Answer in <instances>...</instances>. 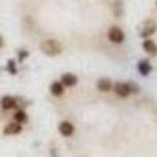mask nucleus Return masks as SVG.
Listing matches in <instances>:
<instances>
[{
	"label": "nucleus",
	"mask_w": 157,
	"mask_h": 157,
	"mask_svg": "<svg viewBox=\"0 0 157 157\" xmlns=\"http://www.w3.org/2000/svg\"><path fill=\"white\" fill-rule=\"evenodd\" d=\"M137 69H138V72H140L141 75H149V72L152 71L151 63H149L148 60H140L138 64H137Z\"/></svg>",
	"instance_id": "obj_11"
},
{
	"label": "nucleus",
	"mask_w": 157,
	"mask_h": 157,
	"mask_svg": "<svg viewBox=\"0 0 157 157\" xmlns=\"http://www.w3.org/2000/svg\"><path fill=\"white\" fill-rule=\"evenodd\" d=\"M3 44H5V41H3V36H2V35H0V49H2V47H3Z\"/></svg>",
	"instance_id": "obj_16"
},
{
	"label": "nucleus",
	"mask_w": 157,
	"mask_h": 157,
	"mask_svg": "<svg viewBox=\"0 0 157 157\" xmlns=\"http://www.w3.org/2000/svg\"><path fill=\"white\" fill-rule=\"evenodd\" d=\"M14 121H16V123H21V124H24L25 121H27V113H25V110H22V109L16 110V113H14Z\"/></svg>",
	"instance_id": "obj_13"
},
{
	"label": "nucleus",
	"mask_w": 157,
	"mask_h": 157,
	"mask_svg": "<svg viewBox=\"0 0 157 157\" xmlns=\"http://www.w3.org/2000/svg\"><path fill=\"white\" fill-rule=\"evenodd\" d=\"M98 90L99 91H102V93H107V91H110V90H113V83H112V80L110 78H99L98 80Z\"/></svg>",
	"instance_id": "obj_10"
},
{
	"label": "nucleus",
	"mask_w": 157,
	"mask_h": 157,
	"mask_svg": "<svg viewBox=\"0 0 157 157\" xmlns=\"http://www.w3.org/2000/svg\"><path fill=\"white\" fill-rule=\"evenodd\" d=\"M141 47H143V50H145L146 54H149V55H155V54H157V44L152 41V39H145V41H143V44H141Z\"/></svg>",
	"instance_id": "obj_9"
},
{
	"label": "nucleus",
	"mask_w": 157,
	"mask_h": 157,
	"mask_svg": "<svg viewBox=\"0 0 157 157\" xmlns=\"http://www.w3.org/2000/svg\"><path fill=\"white\" fill-rule=\"evenodd\" d=\"M155 32H157V24L149 19V21H146L145 24H143V29H141V32H140V36L146 39V38L152 36Z\"/></svg>",
	"instance_id": "obj_3"
},
{
	"label": "nucleus",
	"mask_w": 157,
	"mask_h": 157,
	"mask_svg": "<svg viewBox=\"0 0 157 157\" xmlns=\"http://www.w3.org/2000/svg\"><path fill=\"white\" fill-rule=\"evenodd\" d=\"M113 90H115V93L120 96V98H127L130 94V86L129 83H124V82H118L113 85Z\"/></svg>",
	"instance_id": "obj_5"
},
{
	"label": "nucleus",
	"mask_w": 157,
	"mask_h": 157,
	"mask_svg": "<svg viewBox=\"0 0 157 157\" xmlns=\"http://www.w3.org/2000/svg\"><path fill=\"white\" fill-rule=\"evenodd\" d=\"M61 83H63V86L64 88H72V86H75L77 85V75L75 74H72V72H66V74H63L61 75V80H60Z\"/></svg>",
	"instance_id": "obj_4"
},
{
	"label": "nucleus",
	"mask_w": 157,
	"mask_h": 157,
	"mask_svg": "<svg viewBox=\"0 0 157 157\" xmlns=\"http://www.w3.org/2000/svg\"><path fill=\"white\" fill-rule=\"evenodd\" d=\"M58 132L63 137H71L74 134V124L71 121H61L58 124Z\"/></svg>",
	"instance_id": "obj_7"
},
{
	"label": "nucleus",
	"mask_w": 157,
	"mask_h": 157,
	"mask_svg": "<svg viewBox=\"0 0 157 157\" xmlns=\"http://www.w3.org/2000/svg\"><path fill=\"white\" fill-rule=\"evenodd\" d=\"M123 5H121V2H120V0H116V2H115V16L116 17H120L121 14H123Z\"/></svg>",
	"instance_id": "obj_14"
},
{
	"label": "nucleus",
	"mask_w": 157,
	"mask_h": 157,
	"mask_svg": "<svg viewBox=\"0 0 157 157\" xmlns=\"http://www.w3.org/2000/svg\"><path fill=\"white\" fill-rule=\"evenodd\" d=\"M50 93L54 94V96H61V94L64 93V86H63V83L58 82V80L52 82V85H50Z\"/></svg>",
	"instance_id": "obj_12"
},
{
	"label": "nucleus",
	"mask_w": 157,
	"mask_h": 157,
	"mask_svg": "<svg viewBox=\"0 0 157 157\" xmlns=\"http://www.w3.org/2000/svg\"><path fill=\"white\" fill-rule=\"evenodd\" d=\"M21 130H22V124L13 121V123H8V124L3 127V134H5V135H16V134L21 132Z\"/></svg>",
	"instance_id": "obj_8"
},
{
	"label": "nucleus",
	"mask_w": 157,
	"mask_h": 157,
	"mask_svg": "<svg viewBox=\"0 0 157 157\" xmlns=\"http://www.w3.org/2000/svg\"><path fill=\"white\" fill-rule=\"evenodd\" d=\"M107 36H109V39L113 43V44H121L123 41H124V32L120 29V27H112L110 30H109V33H107Z\"/></svg>",
	"instance_id": "obj_2"
},
{
	"label": "nucleus",
	"mask_w": 157,
	"mask_h": 157,
	"mask_svg": "<svg viewBox=\"0 0 157 157\" xmlns=\"http://www.w3.org/2000/svg\"><path fill=\"white\" fill-rule=\"evenodd\" d=\"M10 71H11L13 74H16V69H14V61H13V60L10 61Z\"/></svg>",
	"instance_id": "obj_15"
},
{
	"label": "nucleus",
	"mask_w": 157,
	"mask_h": 157,
	"mask_svg": "<svg viewBox=\"0 0 157 157\" xmlns=\"http://www.w3.org/2000/svg\"><path fill=\"white\" fill-rule=\"evenodd\" d=\"M16 105H17V99L13 96H3L0 99V107H2V110H13V109H16Z\"/></svg>",
	"instance_id": "obj_6"
},
{
	"label": "nucleus",
	"mask_w": 157,
	"mask_h": 157,
	"mask_svg": "<svg viewBox=\"0 0 157 157\" xmlns=\"http://www.w3.org/2000/svg\"><path fill=\"white\" fill-rule=\"evenodd\" d=\"M39 49L47 57H57L61 54V44L58 41H55V39H46V41L41 43Z\"/></svg>",
	"instance_id": "obj_1"
},
{
	"label": "nucleus",
	"mask_w": 157,
	"mask_h": 157,
	"mask_svg": "<svg viewBox=\"0 0 157 157\" xmlns=\"http://www.w3.org/2000/svg\"><path fill=\"white\" fill-rule=\"evenodd\" d=\"M155 5H157V2H155Z\"/></svg>",
	"instance_id": "obj_17"
}]
</instances>
